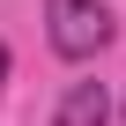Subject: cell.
<instances>
[{"label": "cell", "mask_w": 126, "mask_h": 126, "mask_svg": "<svg viewBox=\"0 0 126 126\" xmlns=\"http://www.w3.org/2000/svg\"><path fill=\"white\" fill-rule=\"evenodd\" d=\"M0 82H8V45H0Z\"/></svg>", "instance_id": "cell-3"}, {"label": "cell", "mask_w": 126, "mask_h": 126, "mask_svg": "<svg viewBox=\"0 0 126 126\" xmlns=\"http://www.w3.org/2000/svg\"><path fill=\"white\" fill-rule=\"evenodd\" d=\"M45 37L59 59H96L111 45V8L104 0H45Z\"/></svg>", "instance_id": "cell-1"}, {"label": "cell", "mask_w": 126, "mask_h": 126, "mask_svg": "<svg viewBox=\"0 0 126 126\" xmlns=\"http://www.w3.org/2000/svg\"><path fill=\"white\" fill-rule=\"evenodd\" d=\"M52 126H111V89L104 82H74L59 96V119Z\"/></svg>", "instance_id": "cell-2"}]
</instances>
